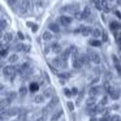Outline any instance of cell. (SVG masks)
Wrapping results in <instances>:
<instances>
[{
  "instance_id": "obj_24",
  "label": "cell",
  "mask_w": 121,
  "mask_h": 121,
  "mask_svg": "<svg viewBox=\"0 0 121 121\" xmlns=\"http://www.w3.org/2000/svg\"><path fill=\"white\" fill-rule=\"evenodd\" d=\"M44 99H46V96L43 94H39V95H37V96L34 98V102L35 103H43L44 102Z\"/></svg>"
},
{
  "instance_id": "obj_30",
  "label": "cell",
  "mask_w": 121,
  "mask_h": 121,
  "mask_svg": "<svg viewBox=\"0 0 121 121\" xmlns=\"http://www.w3.org/2000/svg\"><path fill=\"white\" fill-rule=\"evenodd\" d=\"M91 1H92V4H95V7H96L98 9H102V4H100L99 0H91Z\"/></svg>"
},
{
  "instance_id": "obj_18",
  "label": "cell",
  "mask_w": 121,
  "mask_h": 121,
  "mask_svg": "<svg viewBox=\"0 0 121 121\" xmlns=\"http://www.w3.org/2000/svg\"><path fill=\"white\" fill-rule=\"evenodd\" d=\"M42 38L44 40H52V38H53V35H52V31H50V30H47V31H43V34H42Z\"/></svg>"
},
{
  "instance_id": "obj_36",
  "label": "cell",
  "mask_w": 121,
  "mask_h": 121,
  "mask_svg": "<svg viewBox=\"0 0 121 121\" xmlns=\"http://www.w3.org/2000/svg\"><path fill=\"white\" fill-rule=\"evenodd\" d=\"M68 108H69L70 111H73V109H74V104H73L72 102H68Z\"/></svg>"
},
{
  "instance_id": "obj_26",
  "label": "cell",
  "mask_w": 121,
  "mask_h": 121,
  "mask_svg": "<svg viewBox=\"0 0 121 121\" xmlns=\"http://www.w3.org/2000/svg\"><path fill=\"white\" fill-rule=\"evenodd\" d=\"M99 92H100V87H96V86H95V87H91V89H90V94L94 95V96H95L96 94H99Z\"/></svg>"
},
{
  "instance_id": "obj_13",
  "label": "cell",
  "mask_w": 121,
  "mask_h": 121,
  "mask_svg": "<svg viewBox=\"0 0 121 121\" xmlns=\"http://www.w3.org/2000/svg\"><path fill=\"white\" fill-rule=\"evenodd\" d=\"M112 61H113V65H115V68H116V70H117V73L121 76V64H120L118 59L116 57L115 55H112Z\"/></svg>"
},
{
  "instance_id": "obj_32",
  "label": "cell",
  "mask_w": 121,
  "mask_h": 121,
  "mask_svg": "<svg viewBox=\"0 0 121 121\" xmlns=\"http://www.w3.org/2000/svg\"><path fill=\"white\" fill-rule=\"evenodd\" d=\"M107 103H108V96H103L102 100H100V104H102V105H105Z\"/></svg>"
},
{
  "instance_id": "obj_10",
  "label": "cell",
  "mask_w": 121,
  "mask_h": 121,
  "mask_svg": "<svg viewBox=\"0 0 121 121\" xmlns=\"http://www.w3.org/2000/svg\"><path fill=\"white\" fill-rule=\"evenodd\" d=\"M109 27L113 33H116V34H117V33H121V25L118 24L117 21H112L109 24Z\"/></svg>"
},
{
  "instance_id": "obj_27",
  "label": "cell",
  "mask_w": 121,
  "mask_h": 121,
  "mask_svg": "<svg viewBox=\"0 0 121 121\" xmlns=\"http://www.w3.org/2000/svg\"><path fill=\"white\" fill-rule=\"evenodd\" d=\"M51 99H52V98H51ZM57 103H59V99H57V98H53V99L50 102V104H48L47 108H53L56 104H57Z\"/></svg>"
},
{
  "instance_id": "obj_16",
  "label": "cell",
  "mask_w": 121,
  "mask_h": 121,
  "mask_svg": "<svg viewBox=\"0 0 121 121\" xmlns=\"http://www.w3.org/2000/svg\"><path fill=\"white\" fill-rule=\"evenodd\" d=\"M16 96H17V92H14V91H11V92H8L7 94V102H8V104H11L12 102H13L14 99H16Z\"/></svg>"
},
{
  "instance_id": "obj_19",
  "label": "cell",
  "mask_w": 121,
  "mask_h": 121,
  "mask_svg": "<svg viewBox=\"0 0 121 121\" xmlns=\"http://www.w3.org/2000/svg\"><path fill=\"white\" fill-rule=\"evenodd\" d=\"M51 51H53V52H56V53H59L61 51V46L57 42H52V44H51Z\"/></svg>"
},
{
  "instance_id": "obj_11",
  "label": "cell",
  "mask_w": 121,
  "mask_h": 121,
  "mask_svg": "<svg viewBox=\"0 0 121 121\" xmlns=\"http://www.w3.org/2000/svg\"><path fill=\"white\" fill-rule=\"evenodd\" d=\"M18 108H16V107H9L8 109H5V113H7V116H8V117H13V116H16V115H18Z\"/></svg>"
},
{
  "instance_id": "obj_34",
  "label": "cell",
  "mask_w": 121,
  "mask_h": 121,
  "mask_svg": "<svg viewBox=\"0 0 121 121\" xmlns=\"http://www.w3.org/2000/svg\"><path fill=\"white\" fill-rule=\"evenodd\" d=\"M70 77V74L69 73H63V74H60V78L63 79V78H69Z\"/></svg>"
},
{
  "instance_id": "obj_21",
  "label": "cell",
  "mask_w": 121,
  "mask_h": 121,
  "mask_svg": "<svg viewBox=\"0 0 121 121\" xmlns=\"http://www.w3.org/2000/svg\"><path fill=\"white\" fill-rule=\"evenodd\" d=\"M74 17H76L77 20H86L89 16H87V14L85 13V12H78V13L74 14Z\"/></svg>"
},
{
  "instance_id": "obj_38",
  "label": "cell",
  "mask_w": 121,
  "mask_h": 121,
  "mask_svg": "<svg viewBox=\"0 0 121 121\" xmlns=\"http://www.w3.org/2000/svg\"><path fill=\"white\" fill-rule=\"evenodd\" d=\"M102 38H103V40H107V39H108V35H107V33H103Z\"/></svg>"
},
{
  "instance_id": "obj_20",
  "label": "cell",
  "mask_w": 121,
  "mask_h": 121,
  "mask_svg": "<svg viewBox=\"0 0 121 121\" xmlns=\"http://www.w3.org/2000/svg\"><path fill=\"white\" fill-rule=\"evenodd\" d=\"M43 95H44L46 98H52V95H53V89H52V87H48V89H46L44 91H43Z\"/></svg>"
},
{
  "instance_id": "obj_22",
  "label": "cell",
  "mask_w": 121,
  "mask_h": 121,
  "mask_svg": "<svg viewBox=\"0 0 121 121\" xmlns=\"http://www.w3.org/2000/svg\"><path fill=\"white\" fill-rule=\"evenodd\" d=\"M0 27H1V31H3V34L5 33V29H7V26H8V22L5 21V18L4 17H1V21H0Z\"/></svg>"
},
{
  "instance_id": "obj_29",
  "label": "cell",
  "mask_w": 121,
  "mask_h": 121,
  "mask_svg": "<svg viewBox=\"0 0 121 121\" xmlns=\"http://www.w3.org/2000/svg\"><path fill=\"white\" fill-rule=\"evenodd\" d=\"M7 53H8V47H7V46H3V50H1V57H5Z\"/></svg>"
},
{
  "instance_id": "obj_12",
  "label": "cell",
  "mask_w": 121,
  "mask_h": 121,
  "mask_svg": "<svg viewBox=\"0 0 121 121\" xmlns=\"http://www.w3.org/2000/svg\"><path fill=\"white\" fill-rule=\"evenodd\" d=\"M48 30L52 33H56V34H59L60 33V25L56 24V22H52V24L48 25Z\"/></svg>"
},
{
  "instance_id": "obj_7",
  "label": "cell",
  "mask_w": 121,
  "mask_h": 121,
  "mask_svg": "<svg viewBox=\"0 0 121 121\" xmlns=\"http://www.w3.org/2000/svg\"><path fill=\"white\" fill-rule=\"evenodd\" d=\"M85 64L82 63V60L79 59V56H77V57H73L72 59V66H73V69H76V70H79V69L83 66Z\"/></svg>"
},
{
  "instance_id": "obj_9",
  "label": "cell",
  "mask_w": 121,
  "mask_h": 121,
  "mask_svg": "<svg viewBox=\"0 0 121 121\" xmlns=\"http://www.w3.org/2000/svg\"><path fill=\"white\" fill-rule=\"evenodd\" d=\"M79 33H81L83 37H89V35H91L92 33V27L91 26H79Z\"/></svg>"
},
{
  "instance_id": "obj_28",
  "label": "cell",
  "mask_w": 121,
  "mask_h": 121,
  "mask_svg": "<svg viewBox=\"0 0 121 121\" xmlns=\"http://www.w3.org/2000/svg\"><path fill=\"white\" fill-rule=\"evenodd\" d=\"M89 44H90V46H95V47H99V46L102 44V43H100L98 39H91V40L89 42Z\"/></svg>"
},
{
  "instance_id": "obj_1",
  "label": "cell",
  "mask_w": 121,
  "mask_h": 121,
  "mask_svg": "<svg viewBox=\"0 0 121 121\" xmlns=\"http://www.w3.org/2000/svg\"><path fill=\"white\" fill-rule=\"evenodd\" d=\"M16 74H17V69L12 64H9L7 66H3V76L7 77L8 79H13L16 77Z\"/></svg>"
},
{
  "instance_id": "obj_37",
  "label": "cell",
  "mask_w": 121,
  "mask_h": 121,
  "mask_svg": "<svg viewBox=\"0 0 121 121\" xmlns=\"http://www.w3.org/2000/svg\"><path fill=\"white\" fill-rule=\"evenodd\" d=\"M72 94H73V95H77V94H78V90H77L76 87H73V89H72Z\"/></svg>"
},
{
  "instance_id": "obj_23",
  "label": "cell",
  "mask_w": 121,
  "mask_h": 121,
  "mask_svg": "<svg viewBox=\"0 0 121 121\" xmlns=\"http://www.w3.org/2000/svg\"><path fill=\"white\" fill-rule=\"evenodd\" d=\"M25 50V46L24 44H22V43H18V44H16V46H14V47H13V51H14V52H20V51H24Z\"/></svg>"
},
{
  "instance_id": "obj_3",
  "label": "cell",
  "mask_w": 121,
  "mask_h": 121,
  "mask_svg": "<svg viewBox=\"0 0 121 121\" xmlns=\"http://www.w3.org/2000/svg\"><path fill=\"white\" fill-rule=\"evenodd\" d=\"M30 8H31V0H21V3H20V13L26 14Z\"/></svg>"
},
{
  "instance_id": "obj_33",
  "label": "cell",
  "mask_w": 121,
  "mask_h": 121,
  "mask_svg": "<svg viewBox=\"0 0 121 121\" xmlns=\"http://www.w3.org/2000/svg\"><path fill=\"white\" fill-rule=\"evenodd\" d=\"M35 89H38V85L37 83H31V85H30V91H35Z\"/></svg>"
},
{
  "instance_id": "obj_6",
  "label": "cell",
  "mask_w": 121,
  "mask_h": 121,
  "mask_svg": "<svg viewBox=\"0 0 121 121\" xmlns=\"http://www.w3.org/2000/svg\"><path fill=\"white\" fill-rule=\"evenodd\" d=\"M105 87H107V91H108V94H109V96L112 98V99H118L120 98V90L118 89H115V87H111V86H108V83H105Z\"/></svg>"
},
{
  "instance_id": "obj_31",
  "label": "cell",
  "mask_w": 121,
  "mask_h": 121,
  "mask_svg": "<svg viewBox=\"0 0 121 121\" xmlns=\"http://www.w3.org/2000/svg\"><path fill=\"white\" fill-rule=\"evenodd\" d=\"M18 1H20V0H8V4L11 7H16L17 4H18Z\"/></svg>"
},
{
  "instance_id": "obj_2",
  "label": "cell",
  "mask_w": 121,
  "mask_h": 121,
  "mask_svg": "<svg viewBox=\"0 0 121 121\" xmlns=\"http://www.w3.org/2000/svg\"><path fill=\"white\" fill-rule=\"evenodd\" d=\"M72 22H73V18L69 17V16H65V14H61V16L57 18V24L60 25V26H63V27L70 26Z\"/></svg>"
},
{
  "instance_id": "obj_35",
  "label": "cell",
  "mask_w": 121,
  "mask_h": 121,
  "mask_svg": "<svg viewBox=\"0 0 121 121\" xmlns=\"http://www.w3.org/2000/svg\"><path fill=\"white\" fill-rule=\"evenodd\" d=\"M64 92H65L66 96H73V94H72V91H69V89H65V91H64Z\"/></svg>"
},
{
  "instance_id": "obj_15",
  "label": "cell",
  "mask_w": 121,
  "mask_h": 121,
  "mask_svg": "<svg viewBox=\"0 0 121 121\" xmlns=\"http://www.w3.org/2000/svg\"><path fill=\"white\" fill-rule=\"evenodd\" d=\"M8 61H9V64H14V63H17V61H18V53H16V52L9 53V56H8Z\"/></svg>"
},
{
  "instance_id": "obj_14",
  "label": "cell",
  "mask_w": 121,
  "mask_h": 121,
  "mask_svg": "<svg viewBox=\"0 0 121 121\" xmlns=\"http://www.w3.org/2000/svg\"><path fill=\"white\" fill-rule=\"evenodd\" d=\"M102 35H103V31H100L98 27H92L91 37L94 38V39H99V38H102Z\"/></svg>"
},
{
  "instance_id": "obj_17",
  "label": "cell",
  "mask_w": 121,
  "mask_h": 121,
  "mask_svg": "<svg viewBox=\"0 0 121 121\" xmlns=\"http://www.w3.org/2000/svg\"><path fill=\"white\" fill-rule=\"evenodd\" d=\"M61 116H63V109H57L55 113H52V116H51V121H57Z\"/></svg>"
},
{
  "instance_id": "obj_25",
  "label": "cell",
  "mask_w": 121,
  "mask_h": 121,
  "mask_svg": "<svg viewBox=\"0 0 121 121\" xmlns=\"http://www.w3.org/2000/svg\"><path fill=\"white\" fill-rule=\"evenodd\" d=\"M26 94H27V89H26L25 86H21V87L18 89V95H20L21 98H24Z\"/></svg>"
},
{
  "instance_id": "obj_4",
  "label": "cell",
  "mask_w": 121,
  "mask_h": 121,
  "mask_svg": "<svg viewBox=\"0 0 121 121\" xmlns=\"http://www.w3.org/2000/svg\"><path fill=\"white\" fill-rule=\"evenodd\" d=\"M87 56H89V60L91 61V63H94V64H99L100 63V56H99V53H98L96 51H94V50L90 48V50L87 51Z\"/></svg>"
},
{
  "instance_id": "obj_5",
  "label": "cell",
  "mask_w": 121,
  "mask_h": 121,
  "mask_svg": "<svg viewBox=\"0 0 121 121\" xmlns=\"http://www.w3.org/2000/svg\"><path fill=\"white\" fill-rule=\"evenodd\" d=\"M61 11H64V12H69V13L76 14V13H78V12H79V4H78V3L68 4V5H65V8L61 9Z\"/></svg>"
},
{
  "instance_id": "obj_8",
  "label": "cell",
  "mask_w": 121,
  "mask_h": 121,
  "mask_svg": "<svg viewBox=\"0 0 121 121\" xmlns=\"http://www.w3.org/2000/svg\"><path fill=\"white\" fill-rule=\"evenodd\" d=\"M13 40V34L12 33H4L3 34V38H1V44L3 46H7Z\"/></svg>"
}]
</instances>
